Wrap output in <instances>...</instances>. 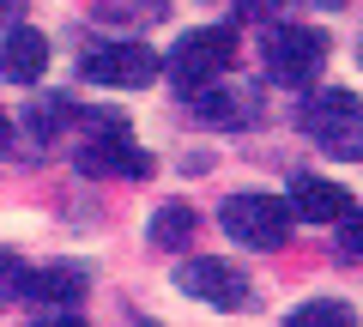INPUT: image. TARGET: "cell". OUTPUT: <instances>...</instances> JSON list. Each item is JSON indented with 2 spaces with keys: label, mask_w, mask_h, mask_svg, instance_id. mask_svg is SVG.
<instances>
[{
  "label": "cell",
  "mask_w": 363,
  "mask_h": 327,
  "mask_svg": "<svg viewBox=\"0 0 363 327\" xmlns=\"http://www.w3.org/2000/svg\"><path fill=\"white\" fill-rule=\"evenodd\" d=\"M303 128H309V140L321 145L327 157H339V164H363V97L357 92H315L309 104H303Z\"/></svg>",
  "instance_id": "obj_1"
},
{
  "label": "cell",
  "mask_w": 363,
  "mask_h": 327,
  "mask_svg": "<svg viewBox=\"0 0 363 327\" xmlns=\"http://www.w3.org/2000/svg\"><path fill=\"white\" fill-rule=\"evenodd\" d=\"M230 61H236V31L230 25H200V31H188V37L169 49V79H176V92L182 97H194L200 85H212V79H224L230 73Z\"/></svg>",
  "instance_id": "obj_2"
},
{
  "label": "cell",
  "mask_w": 363,
  "mask_h": 327,
  "mask_svg": "<svg viewBox=\"0 0 363 327\" xmlns=\"http://www.w3.org/2000/svg\"><path fill=\"white\" fill-rule=\"evenodd\" d=\"M291 200L279 194H230L218 206V224L230 231V243H242V249H285L291 243Z\"/></svg>",
  "instance_id": "obj_3"
},
{
  "label": "cell",
  "mask_w": 363,
  "mask_h": 327,
  "mask_svg": "<svg viewBox=\"0 0 363 327\" xmlns=\"http://www.w3.org/2000/svg\"><path fill=\"white\" fill-rule=\"evenodd\" d=\"M79 170H85V176H121V182H140V176H152V152L128 133L121 116H97V121H91V140L79 145Z\"/></svg>",
  "instance_id": "obj_4"
},
{
  "label": "cell",
  "mask_w": 363,
  "mask_h": 327,
  "mask_svg": "<svg viewBox=\"0 0 363 327\" xmlns=\"http://www.w3.org/2000/svg\"><path fill=\"white\" fill-rule=\"evenodd\" d=\"M321 67H327V31H315V25H272L267 31V73L279 85L309 92L321 79Z\"/></svg>",
  "instance_id": "obj_5"
},
{
  "label": "cell",
  "mask_w": 363,
  "mask_h": 327,
  "mask_svg": "<svg viewBox=\"0 0 363 327\" xmlns=\"http://www.w3.org/2000/svg\"><path fill=\"white\" fill-rule=\"evenodd\" d=\"M13 291H18L37 315L73 327V321H79V303H85V291H91V273H85L79 261H55V267H37V273H18Z\"/></svg>",
  "instance_id": "obj_6"
},
{
  "label": "cell",
  "mask_w": 363,
  "mask_h": 327,
  "mask_svg": "<svg viewBox=\"0 0 363 327\" xmlns=\"http://www.w3.org/2000/svg\"><path fill=\"white\" fill-rule=\"evenodd\" d=\"M79 79L109 85V92H140V85L157 79V55L145 49V43H97V49H85V61H79Z\"/></svg>",
  "instance_id": "obj_7"
},
{
  "label": "cell",
  "mask_w": 363,
  "mask_h": 327,
  "mask_svg": "<svg viewBox=\"0 0 363 327\" xmlns=\"http://www.w3.org/2000/svg\"><path fill=\"white\" fill-rule=\"evenodd\" d=\"M176 291L212 303V309H242V303H248V279L236 273L230 261H212V255L182 261V267H176Z\"/></svg>",
  "instance_id": "obj_8"
},
{
  "label": "cell",
  "mask_w": 363,
  "mask_h": 327,
  "mask_svg": "<svg viewBox=\"0 0 363 327\" xmlns=\"http://www.w3.org/2000/svg\"><path fill=\"white\" fill-rule=\"evenodd\" d=\"M49 73V37L30 25H13L0 37V79H13V85H37Z\"/></svg>",
  "instance_id": "obj_9"
},
{
  "label": "cell",
  "mask_w": 363,
  "mask_h": 327,
  "mask_svg": "<svg viewBox=\"0 0 363 327\" xmlns=\"http://www.w3.org/2000/svg\"><path fill=\"white\" fill-rule=\"evenodd\" d=\"M291 206H297L303 224H339L351 212V194L339 182H327V176H297L291 182Z\"/></svg>",
  "instance_id": "obj_10"
},
{
  "label": "cell",
  "mask_w": 363,
  "mask_h": 327,
  "mask_svg": "<svg viewBox=\"0 0 363 327\" xmlns=\"http://www.w3.org/2000/svg\"><path fill=\"white\" fill-rule=\"evenodd\" d=\"M194 109H200V116H212V121H242V116H255V109H260V97L248 92V85L212 79V85H200V92H194Z\"/></svg>",
  "instance_id": "obj_11"
},
{
  "label": "cell",
  "mask_w": 363,
  "mask_h": 327,
  "mask_svg": "<svg viewBox=\"0 0 363 327\" xmlns=\"http://www.w3.org/2000/svg\"><path fill=\"white\" fill-rule=\"evenodd\" d=\"M194 206H182V200H164V206L152 212V243L157 249H182L188 236H194Z\"/></svg>",
  "instance_id": "obj_12"
},
{
  "label": "cell",
  "mask_w": 363,
  "mask_h": 327,
  "mask_svg": "<svg viewBox=\"0 0 363 327\" xmlns=\"http://www.w3.org/2000/svg\"><path fill=\"white\" fill-rule=\"evenodd\" d=\"M169 13V0H97V18H109V25H157V18Z\"/></svg>",
  "instance_id": "obj_13"
},
{
  "label": "cell",
  "mask_w": 363,
  "mask_h": 327,
  "mask_svg": "<svg viewBox=\"0 0 363 327\" xmlns=\"http://www.w3.org/2000/svg\"><path fill=\"white\" fill-rule=\"evenodd\" d=\"M351 321H357V315L339 297H315V303H297V309H291V327H351Z\"/></svg>",
  "instance_id": "obj_14"
},
{
  "label": "cell",
  "mask_w": 363,
  "mask_h": 327,
  "mask_svg": "<svg viewBox=\"0 0 363 327\" xmlns=\"http://www.w3.org/2000/svg\"><path fill=\"white\" fill-rule=\"evenodd\" d=\"M67 116H73V109H67L61 97H49V104H43V97H37V104H30V133H37V140L49 145L55 133H61V121H67Z\"/></svg>",
  "instance_id": "obj_15"
},
{
  "label": "cell",
  "mask_w": 363,
  "mask_h": 327,
  "mask_svg": "<svg viewBox=\"0 0 363 327\" xmlns=\"http://www.w3.org/2000/svg\"><path fill=\"white\" fill-rule=\"evenodd\" d=\"M339 255H351V261H363V212L351 206L345 218H339Z\"/></svg>",
  "instance_id": "obj_16"
},
{
  "label": "cell",
  "mask_w": 363,
  "mask_h": 327,
  "mask_svg": "<svg viewBox=\"0 0 363 327\" xmlns=\"http://www.w3.org/2000/svg\"><path fill=\"white\" fill-rule=\"evenodd\" d=\"M18 273H25V267H18V261H13V255L0 249V291H6V285H18Z\"/></svg>",
  "instance_id": "obj_17"
},
{
  "label": "cell",
  "mask_w": 363,
  "mask_h": 327,
  "mask_svg": "<svg viewBox=\"0 0 363 327\" xmlns=\"http://www.w3.org/2000/svg\"><path fill=\"white\" fill-rule=\"evenodd\" d=\"M6 145H13V121L0 116V152H6Z\"/></svg>",
  "instance_id": "obj_18"
},
{
  "label": "cell",
  "mask_w": 363,
  "mask_h": 327,
  "mask_svg": "<svg viewBox=\"0 0 363 327\" xmlns=\"http://www.w3.org/2000/svg\"><path fill=\"white\" fill-rule=\"evenodd\" d=\"M18 13V0H0V18H13Z\"/></svg>",
  "instance_id": "obj_19"
},
{
  "label": "cell",
  "mask_w": 363,
  "mask_h": 327,
  "mask_svg": "<svg viewBox=\"0 0 363 327\" xmlns=\"http://www.w3.org/2000/svg\"><path fill=\"white\" fill-rule=\"evenodd\" d=\"M357 55H363V43H357Z\"/></svg>",
  "instance_id": "obj_20"
}]
</instances>
